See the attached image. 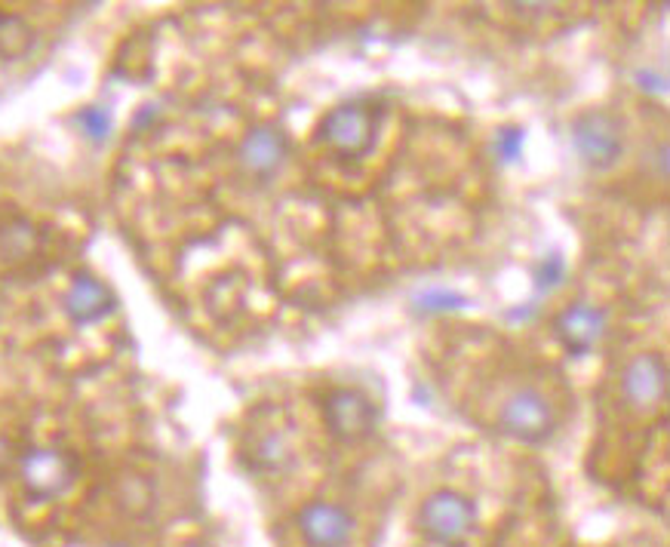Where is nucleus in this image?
<instances>
[{"label": "nucleus", "instance_id": "f257e3e1", "mask_svg": "<svg viewBox=\"0 0 670 547\" xmlns=\"http://www.w3.org/2000/svg\"><path fill=\"white\" fill-rule=\"evenodd\" d=\"M418 529L440 547H465L477 529V508L462 492L437 489L418 508Z\"/></svg>", "mask_w": 670, "mask_h": 547}, {"label": "nucleus", "instance_id": "f03ea898", "mask_svg": "<svg viewBox=\"0 0 670 547\" xmlns=\"http://www.w3.org/2000/svg\"><path fill=\"white\" fill-rule=\"evenodd\" d=\"M320 139L339 157H366L379 139V114L366 102H345L323 117Z\"/></svg>", "mask_w": 670, "mask_h": 547}, {"label": "nucleus", "instance_id": "7ed1b4c3", "mask_svg": "<svg viewBox=\"0 0 670 547\" xmlns=\"http://www.w3.org/2000/svg\"><path fill=\"white\" fill-rule=\"evenodd\" d=\"M572 145L591 170H612L624 154V123L606 108H588L572 123Z\"/></svg>", "mask_w": 670, "mask_h": 547}, {"label": "nucleus", "instance_id": "20e7f679", "mask_svg": "<svg viewBox=\"0 0 670 547\" xmlns=\"http://www.w3.org/2000/svg\"><path fill=\"white\" fill-rule=\"evenodd\" d=\"M498 428H501V434H508L529 446L544 443L554 434V412H551L548 397L538 394L535 388L514 391L498 412Z\"/></svg>", "mask_w": 670, "mask_h": 547}, {"label": "nucleus", "instance_id": "39448f33", "mask_svg": "<svg viewBox=\"0 0 670 547\" xmlns=\"http://www.w3.org/2000/svg\"><path fill=\"white\" fill-rule=\"evenodd\" d=\"M326 428L342 443H363L379 425V409L357 388H335L323 403Z\"/></svg>", "mask_w": 670, "mask_h": 547}, {"label": "nucleus", "instance_id": "423d86ee", "mask_svg": "<svg viewBox=\"0 0 670 547\" xmlns=\"http://www.w3.org/2000/svg\"><path fill=\"white\" fill-rule=\"evenodd\" d=\"M22 486L37 501H53L65 495L77 477V461L65 449H31L22 458Z\"/></svg>", "mask_w": 670, "mask_h": 547}, {"label": "nucleus", "instance_id": "0eeeda50", "mask_svg": "<svg viewBox=\"0 0 670 547\" xmlns=\"http://www.w3.org/2000/svg\"><path fill=\"white\" fill-rule=\"evenodd\" d=\"M308 547H348L354 535V517L335 501H311L296 517Z\"/></svg>", "mask_w": 670, "mask_h": 547}, {"label": "nucleus", "instance_id": "6e6552de", "mask_svg": "<svg viewBox=\"0 0 670 547\" xmlns=\"http://www.w3.org/2000/svg\"><path fill=\"white\" fill-rule=\"evenodd\" d=\"M621 391L627 403L637 409H649L664 400L667 394V366L661 354H640L627 363L621 375Z\"/></svg>", "mask_w": 670, "mask_h": 547}, {"label": "nucleus", "instance_id": "1a4fd4ad", "mask_svg": "<svg viewBox=\"0 0 670 547\" xmlns=\"http://www.w3.org/2000/svg\"><path fill=\"white\" fill-rule=\"evenodd\" d=\"M603 329H606V314L594 305H569L557 320H554V332L560 345L566 348V354L572 357H581L588 354L600 339H603Z\"/></svg>", "mask_w": 670, "mask_h": 547}, {"label": "nucleus", "instance_id": "9d476101", "mask_svg": "<svg viewBox=\"0 0 670 547\" xmlns=\"http://www.w3.org/2000/svg\"><path fill=\"white\" fill-rule=\"evenodd\" d=\"M114 308H117L114 292L90 274H77L65 292V314L77 326H93L108 314H114Z\"/></svg>", "mask_w": 670, "mask_h": 547}, {"label": "nucleus", "instance_id": "9b49d317", "mask_svg": "<svg viewBox=\"0 0 670 547\" xmlns=\"http://www.w3.org/2000/svg\"><path fill=\"white\" fill-rule=\"evenodd\" d=\"M286 154V139L274 126H256L240 142V163L253 179H271Z\"/></svg>", "mask_w": 670, "mask_h": 547}, {"label": "nucleus", "instance_id": "f8f14e48", "mask_svg": "<svg viewBox=\"0 0 670 547\" xmlns=\"http://www.w3.org/2000/svg\"><path fill=\"white\" fill-rule=\"evenodd\" d=\"M37 249H40V231L28 219L16 216L0 225V252L7 259H28Z\"/></svg>", "mask_w": 670, "mask_h": 547}, {"label": "nucleus", "instance_id": "ddd939ff", "mask_svg": "<svg viewBox=\"0 0 670 547\" xmlns=\"http://www.w3.org/2000/svg\"><path fill=\"white\" fill-rule=\"evenodd\" d=\"M31 44H34L31 25L16 13H0V56L19 59L31 50Z\"/></svg>", "mask_w": 670, "mask_h": 547}, {"label": "nucleus", "instance_id": "4468645a", "mask_svg": "<svg viewBox=\"0 0 670 547\" xmlns=\"http://www.w3.org/2000/svg\"><path fill=\"white\" fill-rule=\"evenodd\" d=\"M253 461H256V468H259V471H271V474H277V471H286V468H289L292 449H289V443H286V437H283L280 431H271V434H265V437L256 440Z\"/></svg>", "mask_w": 670, "mask_h": 547}, {"label": "nucleus", "instance_id": "2eb2a0df", "mask_svg": "<svg viewBox=\"0 0 670 547\" xmlns=\"http://www.w3.org/2000/svg\"><path fill=\"white\" fill-rule=\"evenodd\" d=\"M465 305L468 299L452 289H425L422 296H415V308L422 314H449V311H462Z\"/></svg>", "mask_w": 670, "mask_h": 547}, {"label": "nucleus", "instance_id": "dca6fc26", "mask_svg": "<svg viewBox=\"0 0 670 547\" xmlns=\"http://www.w3.org/2000/svg\"><path fill=\"white\" fill-rule=\"evenodd\" d=\"M563 277H566V262H563V256L560 252H548L535 268H532V280H535V289L541 292H554L560 283H563Z\"/></svg>", "mask_w": 670, "mask_h": 547}, {"label": "nucleus", "instance_id": "f3484780", "mask_svg": "<svg viewBox=\"0 0 670 547\" xmlns=\"http://www.w3.org/2000/svg\"><path fill=\"white\" fill-rule=\"evenodd\" d=\"M77 123H80L83 136L93 139V142H105L108 133H111V114H108L105 108H99V105L83 108V111L77 114Z\"/></svg>", "mask_w": 670, "mask_h": 547}, {"label": "nucleus", "instance_id": "a211bd4d", "mask_svg": "<svg viewBox=\"0 0 670 547\" xmlns=\"http://www.w3.org/2000/svg\"><path fill=\"white\" fill-rule=\"evenodd\" d=\"M523 145H526V133L517 130V126H505V130H498V136H495L498 160H505V163H514L520 157Z\"/></svg>", "mask_w": 670, "mask_h": 547}, {"label": "nucleus", "instance_id": "6ab92c4d", "mask_svg": "<svg viewBox=\"0 0 670 547\" xmlns=\"http://www.w3.org/2000/svg\"><path fill=\"white\" fill-rule=\"evenodd\" d=\"M637 80H640V87H643V90H649V93H658V96H664V93H667V80H664V74H655V71H640V74H637Z\"/></svg>", "mask_w": 670, "mask_h": 547}, {"label": "nucleus", "instance_id": "aec40b11", "mask_svg": "<svg viewBox=\"0 0 670 547\" xmlns=\"http://www.w3.org/2000/svg\"><path fill=\"white\" fill-rule=\"evenodd\" d=\"M13 446H10V440L7 437H0V477H4L10 468H13Z\"/></svg>", "mask_w": 670, "mask_h": 547}, {"label": "nucleus", "instance_id": "412c9836", "mask_svg": "<svg viewBox=\"0 0 670 547\" xmlns=\"http://www.w3.org/2000/svg\"><path fill=\"white\" fill-rule=\"evenodd\" d=\"M105 547H127V544H105Z\"/></svg>", "mask_w": 670, "mask_h": 547}, {"label": "nucleus", "instance_id": "4be33fe9", "mask_svg": "<svg viewBox=\"0 0 670 547\" xmlns=\"http://www.w3.org/2000/svg\"><path fill=\"white\" fill-rule=\"evenodd\" d=\"M185 547H200V544H185Z\"/></svg>", "mask_w": 670, "mask_h": 547}]
</instances>
